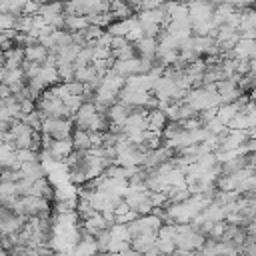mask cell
Segmentation results:
<instances>
[{"mask_svg": "<svg viewBox=\"0 0 256 256\" xmlns=\"http://www.w3.org/2000/svg\"><path fill=\"white\" fill-rule=\"evenodd\" d=\"M28 218L16 214V210L8 208V206H0V234L4 236H14L20 234L26 226Z\"/></svg>", "mask_w": 256, "mask_h": 256, "instance_id": "obj_1", "label": "cell"}, {"mask_svg": "<svg viewBox=\"0 0 256 256\" xmlns=\"http://www.w3.org/2000/svg\"><path fill=\"white\" fill-rule=\"evenodd\" d=\"M42 132L54 140H70L74 132V122L70 118H44Z\"/></svg>", "mask_w": 256, "mask_h": 256, "instance_id": "obj_2", "label": "cell"}, {"mask_svg": "<svg viewBox=\"0 0 256 256\" xmlns=\"http://www.w3.org/2000/svg\"><path fill=\"white\" fill-rule=\"evenodd\" d=\"M186 4H188V18H190L192 26L212 20L214 8H216V4L212 0H186Z\"/></svg>", "mask_w": 256, "mask_h": 256, "instance_id": "obj_3", "label": "cell"}, {"mask_svg": "<svg viewBox=\"0 0 256 256\" xmlns=\"http://www.w3.org/2000/svg\"><path fill=\"white\" fill-rule=\"evenodd\" d=\"M134 46H136V54H138V58L156 62V54H158V38H154V36H142L140 40L134 42Z\"/></svg>", "mask_w": 256, "mask_h": 256, "instance_id": "obj_4", "label": "cell"}, {"mask_svg": "<svg viewBox=\"0 0 256 256\" xmlns=\"http://www.w3.org/2000/svg\"><path fill=\"white\" fill-rule=\"evenodd\" d=\"M238 32L242 38H256V8L242 10Z\"/></svg>", "mask_w": 256, "mask_h": 256, "instance_id": "obj_5", "label": "cell"}, {"mask_svg": "<svg viewBox=\"0 0 256 256\" xmlns=\"http://www.w3.org/2000/svg\"><path fill=\"white\" fill-rule=\"evenodd\" d=\"M132 106H128V104H124V102H114L112 106H108L106 108V114H108V118H110V124H116V126H124V122L128 120V116L132 114Z\"/></svg>", "mask_w": 256, "mask_h": 256, "instance_id": "obj_6", "label": "cell"}, {"mask_svg": "<svg viewBox=\"0 0 256 256\" xmlns=\"http://www.w3.org/2000/svg\"><path fill=\"white\" fill-rule=\"evenodd\" d=\"M230 56L238 58V60H250L256 56V40L254 38H242L236 42V46L232 48Z\"/></svg>", "mask_w": 256, "mask_h": 256, "instance_id": "obj_7", "label": "cell"}, {"mask_svg": "<svg viewBox=\"0 0 256 256\" xmlns=\"http://www.w3.org/2000/svg\"><path fill=\"white\" fill-rule=\"evenodd\" d=\"M20 172L24 174V178H30V180H40V178L46 176V170H44L40 158L28 160V162H20Z\"/></svg>", "mask_w": 256, "mask_h": 256, "instance_id": "obj_8", "label": "cell"}, {"mask_svg": "<svg viewBox=\"0 0 256 256\" xmlns=\"http://www.w3.org/2000/svg\"><path fill=\"white\" fill-rule=\"evenodd\" d=\"M26 62L24 56V48L20 46H12L8 50H4V68H22V64Z\"/></svg>", "mask_w": 256, "mask_h": 256, "instance_id": "obj_9", "label": "cell"}, {"mask_svg": "<svg viewBox=\"0 0 256 256\" xmlns=\"http://www.w3.org/2000/svg\"><path fill=\"white\" fill-rule=\"evenodd\" d=\"M168 124V116L162 108H154V110H148V130L150 132H158L162 134V130L166 128Z\"/></svg>", "mask_w": 256, "mask_h": 256, "instance_id": "obj_10", "label": "cell"}, {"mask_svg": "<svg viewBox=\"0 0 256 256\" xmlns=\"http://www.w3.org/2000/svg\"><path fill=\"white\" fill-rule=\"evenodd\" d=\"M72 146L76 152H90L92 150V136L88 130L74 128L72 132Z\"/></svg>", "mask_w": 256, "mask_h": 256, "instance_id": "obj_11", "label": "cell"}, {"mask_svg": "<svg viewBox=\"0 0 256 256\" xmlns=\"http://www.w3.org/2000/svg\"><path fill=\"white\" fill-rule=\"evenodd\" d=\"M48 54H50V50H48L44 44H40V42H34V44H30V46L24 48V56H26V60H30V62H40V64H44V60L48 58Z\"/></svg>", "mask_w": 256, "mask_h": 256, "instance_id": "obj_12", "label": "cell"}, {"mask_svg": "<svg viewBox=\"0 0 256 256\" xmlns=\"http://www.w3.org/2000/svg\"><path fill=\"white\" fill-rule=\"evenodd\" d=\"M88 26H90V22H88L86 16H80V14H64V30H68V32H82Z\"/></svg>", "mask_w": 256, "mask_h": 256, "instance_id": "obj_13", "label": "cell"}, {"mask_svg": "<svg viewBox=\"0 0 256 256\" xmlns=\"http://www.w3.org/2000/svg\"><path fill=\"white\" fill-rule=\"evenodd\" d=\"M26 126H30L32 130H38V132H42V124H44V114L38 110V108H34L32 112H28V114H24L22 118H20Z\"/></svg>", "mask_w": 256, "mask_h": 256, "instance_id": "obj_14", "label": "cell"}, {"mask_svg": "<svg viewBox=\"0 0 256 256\" xmlns=\"http://www.w3.org/2000/svg\"><path fill=\"white\" fill-rule=\"evenodd\" d=\"M26 4H28V0H4L0 12H8V14H14V16H22V14H26Z\"/></svg>", "mask_w": 256, "mask_h": 256, "instance_id": "obj_15", "label": "cell"}, {"mask_svg": "<svg viewBox=\"0 0 256 256\" xmlns=\"http://www.w3.org/2000/svg\"><path fill=\"white\" fill-rule=\"evenodd\" d=\"M56 70H58L60 82H72L74 80V74H76V64L74 62H60L56 66Z\"/></svg>", "mask_w": 256, "mask_h": 256, "instance_id": "obj_16", "label": "cell"}, {"mask_svg": "<svg viewBox=\"0 0 256 256\" xmlns=\"http://www.w3.org/2000/svg\"><path fill=\"white\" fill-rule=\"evenodd\" d=\"M16 18L14 14H8V12H0V30H14L16 26Z\"/></svg>", "mask_w": 256, "mask_h": 256, "instance_id": "obj_17", "label": "cell"}, {"mask_svg": "<svg viewBox=\"0 0 256 256\" xmlns=\"http://www.w3.org/2000/svg\"><path fill=\"white\" fill-rule=\"evenodd\" d=\"M8 96H12V90L6 84H0V98H8Z\"/></svg>", "mask_w": 256, "mask_h": 256, "instance_id": "obj_18", "label": "cell"}, {"mask_svg": "<svg viewBox=\"0 0 256 256\" xmlns=\"http://www.w3.org/2000/svg\"><path fill=\"white\" fill-rule=\"evenodd\" d=\"M254 40H256V38H254Z\"/></svg>", "mask_w": 256, "mask_h": 256, "instance_id": "obj_19", "label": "cell"}]
</instances>
